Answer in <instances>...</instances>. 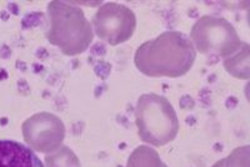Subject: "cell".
I'll return each mask as SVG.
<instances>
[{
    "mask_svg": "<svg viewBox=\"0 0 250 167\" xmlns=\"http://www.w3.org/2000/svg\"><path fill=\"white\" fill-rule=\"evenodd\" d=\"M196 50L189 37L180 31H165L145 41L134 56L140 73L150 77H179L190 70Z\"/></svg>",
    "mask_w": 250,
    "mask_h": 167,
    "instance_id": "cell-1",
    "label": "cell"
},
{
    "mask_svg": "<svg viewBox=\"0 0 250 167\" xmlns=\"http://www.w3.org/2000/svg\"><path fill=\"white\" fill-rule=\"evenodd\" d=\"M46 39L65 55L82 54L93 43L94 34L83 9L65 1L48 4Z\"/></svg>",
    "mask_w": 250,
    "mask_h": 167,
    "instance_id": "cell-2",
    "label": "cell"
},
{
    "mask_svg": "<svg viewBox=\"0 0 250 167\" xmlns=\"http://www.w3.org/2000/svg\"><path fill=\"white\" fill-rule=\"evenodd\" d=\"M135 120L140 140L156 148L171 142L179 132L173 105L156 93H144L138 99Z\"/></svg>",
    "mask_w": 250,
    "mask_h": 167,
    "instance_id": "cell-3",
    "label": "cell"
},
{
    "mask_svg": "<svg viewBox=\"0 0 250 167\" xmlns=\"http://www.w3.org/2000/svg\"><path fill=\"white\" fill-rule=\"evenodd\" d=\"M189 39L202 54H216L224 59L238 53L244 44L233 24L224 18L209 15L196 20Z\"/></svg>",
    "mask_w": 250,
    "mask_h": 167,
    "instance_id": "cell-4",
    "label": "cell"
},
{
    "mask_svg": "<svg viewBox=\"0 0 250 167\" xmlns=\"http://www.w3.org/2000/svg\"><path fill=\"white\" fill-rule=\"evenodd\" d=\"M93 29L95 34L110 45L128 41L137 28V17L128 6L118 3L103 4L94 14Z\"/></svg>",
    "mask_w": 250,
    "mask_h": 167,
    "instance_id": "cell-5",
    "label": "cell"
},
{
    "mask_svg": "<svg viewBox=\"0 0 250 167\" xmlns=\"http://www.w3.org/2000/svg\"><path fill=\"white\" fill-rule=\"evenodd\" d=\"M64 135V124L53 113H37L25 120L23 124L24 140L31 150L39 152H54L60 148Z\"/></svg>",
    "mask_w": 250,
    "mask_h": 167,
    "instance_id": "cell-6",
    "label": "cell"
},
{
    "mask_svg": "<svg viewBox=\"0 0 250 167\" xmlns=\"http://www.w3.org/2000/svg\"><path fill=\"white\" fill-rule=\"evenodd\" d=\"M0 167H44L37 153L13 140H0Z\"/></svg>",
    "mask_w": 250,
    "mask_h": 167,
    "instance_id": "cell-7",
    "label": "cell"
},
{
    "mask_svg": "<svg viewBox=\"0 0 250 167\" xmlns=\"http://www.w3.org/2000/svg\"><path fill=\"white\" fill-rule=\"evenodd\" d=\"M227 71L238 79H248L249 77V45L247 43L243 44L242 49L227 57L224 61Z\"/></svg>",
    "mask_w": 250,
    "mask_h": 167,
    "instance_id": "cell-8",
    "label": "cell"
},
{
    "mask_svg": "<svg viewBox=\"0 0 250 167\" xmlns=\"http://www.w3.org/2000/svg\"><path fill=\"white\" fill-rule=\"evenodd\" d=\"M126 167H168L160 160L155 150L148 146H139L129 156Z\"/></svg>",
    "mask_w": 250,
    "mask_h": 167,
    "instance_id": "cell-9",
    "label": "cell"
},
{
    "mask_svg": "<svg viewBox=\"0 0 250 167\" xmlns=\"http://www.w3.org/2000/svg\"><path fill=\"white\" fill-rule=\"evenodd\" d=\"M45 162L48 167H80L77 156L65 146L59 148L54 153L46 156Z\"/></svg>",
    "mask_w": 250,
    "mask_h": 167,
    "instance_id": "cell-10",
    "label": "cell"
},
{
    "mask_svg": "<svg viewBox=\"0 0 250 167\" xmlns=\"http://www.w3.org/2000/svg\"><path fill=\"white\" fill-rule=\"evenodd\" d=\"M213 167H249L248 146L235 150L230 156L216 162Z\"/></svg>",
    "mask_w": 250,
    "mask_h": 167,
    "instance_id": "cell-11",
    "label": "cell"
}]
</instances>
